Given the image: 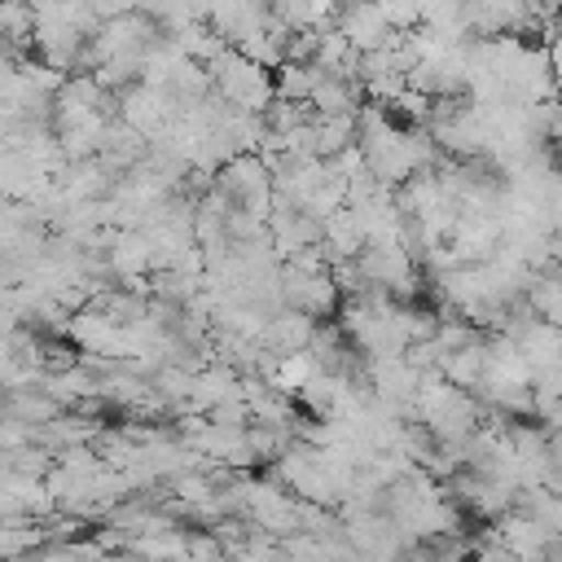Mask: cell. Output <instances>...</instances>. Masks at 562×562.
Segmentation results:
<instances>
[{
    "label": "cell",
    "mask_w": 562,
    "mask_h": 562,
    "mask_svg": "<svg viewBox=\"0 0 562 562\" xmlns=\"http://www.w3.org/2000/svg\"><path fill=\"white\" fill-rule=\"evenodd\" d=\"M206 75H211L215 92H220L228 105H237V110L263 114V110L277 101V75H272V66L246 57L241 48H224V53L206 66Z\"/></svg>",
    "instance_id": "obj_1"
},
{
    "label": "cell",
    "mask_w": 562,
    "mask_h": 562,
    "mask_svg": "<svg viewBox=\"0 0 562 562\" xmlns=\"http://www.w3.org/2000/svg\"><path fill=\"white\" fill-rule=\"evenodd\" d=\"M281 299H285V307H294L312 321H329L347 303L334 272H303L294 263H281Z\"/></svg>",
    "instance_id": "obj_2"
},
{
    "label": "cell",
    "mask_w": 562,
    "mask_h": 562,
    "mask_svg": "<svg viewBox=\"0 0 562 562\" xmlns=\"http://www.w3.org/2000/svg\"><path fill=\"white\" fill-rule=\"evenodd\" d=\"M334 26L351 40L356 53H378V48H391L400 40V31L391 26L386 9L378 0H351V4H338V18Z\"/></svg>",
    "instance_id": "obj_3"
},
{
    "label": "cell",
    "mask_w": 562,
    "mask_h": 562,
    "mask_svg": "<svg viewBox=\"0 0 562 562\" xmlns=\"http://www.w3.org/2000/svg\"><path fill=\"white\" fill-rule=\"evenodd\" d=\"M316 329H321V321H312V316H303L294 307H281V312H272V321H268V329H263L259 342L268 351H277V356H294V351H307L312 347Z\"/></svg>",
    "instance_id": "obj_4"
},
{
    "label": "cell",
    "mask_w": 562,
    "mask_h": 562,
    "mask_svg": "<svg viewBox=\"0 0 562 562\" xmlns=\"http://www.w3.org/2000/svg\"><path fill=\"white\" fill-rule=\"evenodd\" d=\"M496 527V536L522 558V562H544V544H549V527H540L536 518H527L522 509H514V514H505L501 522H492Z\"/></svg>",
    "instance_id": "obj_5"
},
{
    "label": "cell",
    "mask_w": 562,
    "mask_h": 562,
    "mask_svg": "<svg viewBox=\"0 0 562 562\" xmlns=\"http://www.w3.org/2000/svg\"><path fill=\"white\" fill-rule=\"evenodd\" d=\"M364 246H369V233H364V224H360V215L351 206H342V211H334L325 220V250L334 255V263L360 259Z\"/></svg>",
    "instance_id": "obj_6"
},
{
    "label": "cell",
    "mask_w": 562,
    "mask_h": 562,
    "mask_svg": "<svg viewBox=\"0 0 562 562\" xmlns=\"http://www.w3.org/2000/svg\"><path fill=\"white\" fill-rule=\"evenodd\" d=\"M92 562H136V558L132 553H97Z\"/></svg>",
    "instance_id": "obj_7"
}]
</instances>
